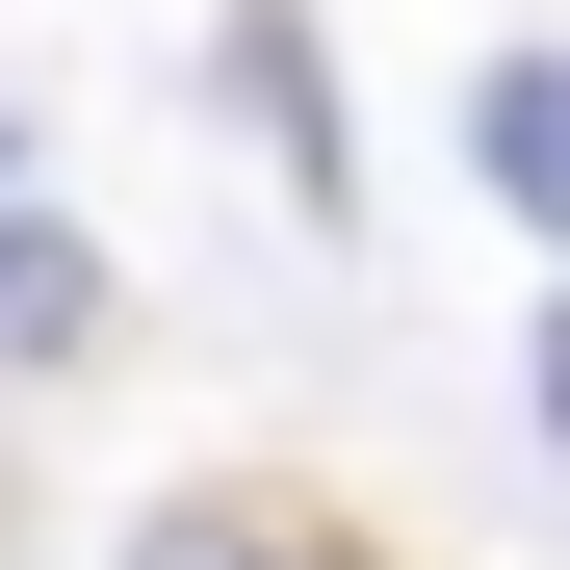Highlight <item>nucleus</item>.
Listing matches in <instances>:
<instances>
[{"label":"nucleus","mask_w":570,"mask_h":570,"mask_svg":"<svg viewBox=\"0 0 570 570\" xmlns=\"http://www.w3.org/2000/svg\"><path fill=\"white\" fill-rule=\"evenodd\" d=\"M0 363H27V390L105 363V234H78V208H0Z\"/></svg>","instance_id":"nucleus-1"},{"label":"nucleus","mask_w":570,"mask_h":570,"mask_svg":"<svg viewBox=\"0 0 570 570\" xmlns=\"http://www.w3.org/2000/svg\"><path fill=\"white\" fill-rule=\"evenodd\" d=\"M130 570H363V544H337L312 493H156V519H130Z\"/></svg>","instance_id":"nucleus-2"},{"label":"nucleus","mask_w":570,"mask_h":570,"mask_svg":"<svg viewBox=\"0 0 570 570\" xmlns=\"http://www.w3.org/2000/svg\"><path fill=\"white\" fill-rule=\"evenodd\" d=\"M234 78H259L285 181H312V208H363V156H337V78H312V0H234Z\"/></svg>","instance_id":"nucleus-3"},{"label":"nucleus","mask_w":570,"mask_h":570,"mask_svg":"<svg viewBox=\"0 0 570 570\" xmlns=\"http://www.w3.org/2000/svg\"><path fill=\"white\" fill-rule=\"evenodd\" d=\"M466 181L570 234V52H493V105H466Z\"/></svg>","instance_id":"nucleus-4"},{"label":"nucleus","mask_w":570,"mask_h":570,"mask_svg":"<svg viewBox=\"0 0 570 570\" xmlns=\"http://www.w3.org/2000/svg\"><path fill=\"white\" fill-rule=\"evenodd\" d=\"M544 415H570V312H544Z\"/></svg>","instance_id":"nucleus-5"}]
</instances>
